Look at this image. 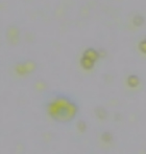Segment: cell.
Instances as JSON below:
<instances>
[{
	"label": "cell",
	"mask_w": 146,
	"mask_h": 154,
	"mask_svg": "<svg viewBox=\"0 0 146 154\" xmlns=\"http://www.w3.org/2000/svg\"><path fill=\"white\" fill-rule=\"evenodd\" d=\"M128 85L130 86V87H136L137 85L139 84V80L137 77H135V75H132V77L128 78Z\"/></svg>",
	"instance_id": "277c9868"
},
{
	"label": "cell",
	"mask_w": 146,
	"mask_h": 154,
	"mask_svg": "<svg viewBox=\"0 0 146 154\" xmlns=\"http://www.w3.org/2000/svg\"><path fill=\"white\" fill-rule=\"evenodd\" d=\"M81 64H83V66L85 67L86 69H90V68L93 67L94 61H92L91 59H89V58H87V57L83 56V60H81Z\"/></svg>",
	"instance_id": "3957f363"
},
{
	"label": "cell",
	"mask_w": 146,
	"mask_h": 154,
	"mask_svg": "<svg viewBox=\"0 0 146 154\" xmlns=\"http://www.w3.org/2000/svg\"><path fill=\"white\" fill-rule=\"evenodd\" d=\"M140 48H141V51H142L143 53L146 54V41H143V42L141 43V44H140Z\"/></svg>",
	"instance_id": "5b68a950"
},
{
	"label": "cell",
	"mask_w": 146,
	"mask_h": 154,
	"mask_svg": "<svg viewBox=\"0 0 146 154\" xmlns=\"http://www.w3.org/2000/svg\"><path fill=\"white\" fill-rule=\"evenodd\" d=\"M76 107L66 100H57L49 106V113L60 121H68L73 118Z\"/></svg>",
	"instance_id": "6da1fadb"
},
{
	"label": "cell",
	"mask_w": 146,
	"mask_h": 154,
	"mask_svg": "<svg viewBox=\"0 0 146 154\" xmlns=\"http://www.w3.org/2000/svg\"><path fill=\"white\" fill-rule=\"evenodd\" d=\"M85 57L91 59L92 61H96L98 59V54L95 51H93V49H88L85 53Z\"/></svg>",
	"instance_id": "7a4b0ae2"
}]
</instances>
